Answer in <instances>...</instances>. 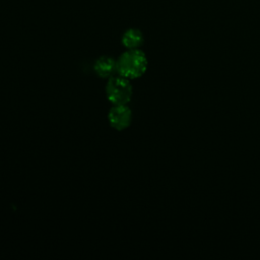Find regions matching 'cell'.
I'll return each mask as SVG.
<instances>
[{"instance_id": "obj_4", "label": "cell", "mask_w": 260, "mask_h": 260, "mask_svg": "<svg viewBox=\"0 0 260 260\" xmlns=\"http://www.w3.org/2000/svg\"><path fill=\"white\" fill-rule=\"evenodd\" d=\"M93 70L100 77L109 79L118 74V62L110 56H101L95 60Z\"/></svg>"}, {"instance_id": "obj_2", "label": "cell", "mask_w": 260, "mask_h": 260, "mask_svg": "<svg viewBox=\"0 0 260 260\" xmlns=\"http://www.w3.org/2000/svg\"><path fill=\"white\" fill-rule=\"evenodd\" d=\"M133 94L130 79L116 74L110 77L106 84V95L112 105H128Z\"/></svg>"}, {"instance_id": "obj_5", "label": "cell", "mask_w": 260, "mask_h": 260, "mask_svg": "<svg viewBox=\"0 0 260 260\" xmlns=\"http://www.w3.org/2000/svg\"><path fill=\"white\" fill-rule=\"evenodd\" d=\"M143 42V36L137 28H129L122 36V44L127 49H138Z\"/></svg>"}, {"instance_id": "obj_3", "label": "cell", "mask_w": 260, "mask_h": 260, "mask_svg": "<svg viewBox=\"0 0 260 260\" xmlns=\"http://www.w3.org/2000/svg\"><path fill=\"white\" fill-rule=\"evenodd\" d=\"M108 121L117 131L127 129L132 122V111L127 105H113L108 113Z\"/></svg>"}, {"instance_id": "obj_1", "label": "cell", "mask_w": 260, "mask_h": 260, "mask_svg": "<svg viewBox=\"0 0 260 260\" xmlns=\"http://www.w3.org/2000/svg\"><path fill=\"white\" fill-rule=\"evenodd\" d=\"M118 74L128 78L136 79L142 76L147 69V58L139 49H128L117 60Z\"/></svg>"}]
</instances>
